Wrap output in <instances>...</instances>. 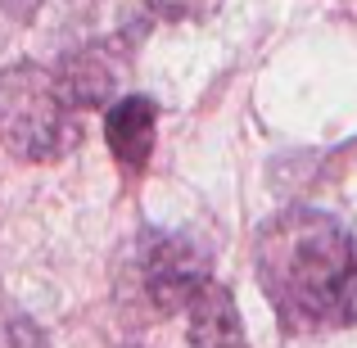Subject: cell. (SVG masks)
Here are the masks:
<instances>
[{
  "instance_id": "obj_1",
  "label": "cell",
  "mask_w": 357,
  "mask_h": 348,
  "mask_svg": "<svg viewBox=\"0 0 357 348\" xmlns=\"http://www.w3.org/2000/svg\"><path fill=\"white\" fill-rule=\"evenodd\" d=\"M258 285L289 331H344L357 321V235L317 209L271 218L253 244Z\"/></svg>"
},
{
  "instance_id": "obj_2",
  "label": "cell",
  "mask_w": 357,
  "mask_h": 348,
  "mask_svg": "<svg viewBox=\"0 0 357 348\" xmlns=\"http://www.w3.org/2000/svg\"><path fill=\"white\" fill-rule=\"evenodd\" d=\"M82 100L63 68L9 63L0 68V145L23 163H54L82 136Z\"/></svg>"
},
{
  "instance_id": "obj_3",
  "label": "cell",
  "mask_w": 357,
  "mask_h": 348,
  "mask_svg": "<svg viewBox=\"0 0 357 348\" xmlns=\"http://www.w3.org/2000/svg\"><path fill=\"white\" fill-rule=\"evenodd\" d=\"M208 280H213L208 276V258H204L185 235L140 231L136 249H131V262H127V280H122V285L136 289V298L154 317H167V312L190 308Z\"/></svg>"
},
{
  "instance_id": "obj_4",
  "label": "cell",
  "mask_w": 357,
  "mask_h": 348,
  "mask_svg": "<svg viewBox=\"0 0 357 348\" xmlns=\"http://www.w3.org/2000/svg\"><path fill=\"white\" fill-rule=\"evenodd\" d=\"M154 131H158V109L149 96H127L118 105H109L105 114V140L114 149L122 172H145L149 154H154Z\"/></svg>"
},
{
  "instance_id": "obj_5",
  "label": "cell",
  "mask_w": 357,
  "mask_h": 348,
  "mask_svg": "<svg viewBox=\"0 0 357 348\" xmlns=\"http://www.w3.org/2000/svg\"><path fill=\"white\" fill-rule=\"evenodd\" d=\"M185 317H190V348H249L236 298L218 280L199 289V298L185 308Z\"/></svg>"
},
{
  "instance_id": "obj_6",
  "label": "cell",
  "mask_w": 357,
  "mask_h": 348,
  "mask_svg": "<svg viewBox=\"0 0 357 348\" xmlns=\"http://www.w3.org/2000/svg\"><path fill=\"white\" fill-rule=\"evenodd\" d=\"M145 5L154 9L158 18H185V14H190V9H199L204 0H145Z\"/></svg>"
}]
</instances>
